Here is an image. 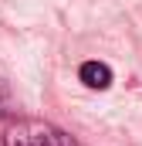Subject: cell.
Here are the masks:
<instances>
[{"label":"cell","instance_id":"3","mask_svg":"<svg viewBox=\"0 0 142 146\" xmlns=\"http://www.w3.org/2000/svg\"><path fill=\"white\" fill-rule=\"evenodd\" d=\"M14 109V99H10V88L0 82V115H7V112Z\"/></svg>","mask_w":142,"mask_h":146},{"label":"cell","instance_id":"1","mask_svg":"<svg viewBox=\"0 0 142 146\" xmlns=\"http://www.w3.org/2000/svg\"><path fill=\"white\" fill-rule=\"evenodd\" d=\"M3 146H78L64 129L41 122V119H20L3 133Z\"/></svg>","mask_w":142,"mask_h":146},{"label":"cell","instance_id":"2","mask_svg":"<svg viewBox=\"0 0 142 146\" xmlns=\"http://www.w3.org/2000/svg\"><path fill=\"white\" fill-rule=\"evenodd\" d=\"M78 78H81L88 88H95V92H105L108 85H112V68H108L105 61H85V65L78 68Z\"/></svg>","mask_w":142,"mask_h":146}]
</instances>
